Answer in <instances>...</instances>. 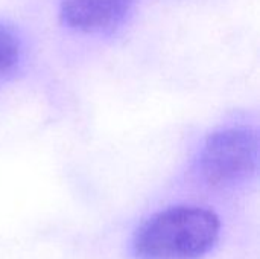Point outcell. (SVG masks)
<instances>
[{
	"instance_id": "obj_1",
	"label": "cell",
	"mask_w": 260,
	"mask_h": 259,
	"mask_svg": "<svg viewBox=\"0 0 260 259\" xmlns=\"http://www.w3.org/2000/svg\"><path fill=\"white\" fill-rule=\"evenodd\" d=\"M221 223L215 212L200 206H174L140 224L133 235L137 259H198L219 240Z\"/></svg>"
},
{
	"instance_id": "obj_2",
	"label": "cell",
	"mask_w": 260,
	"mask_h": 259,
	"mask_svg": "<svg viewBox=\"0 0 260 259\" xmlns=\"http://www.w3.org/2000/svg\"><path fill=\"white\" fill-rule=\"evenodd\" d=\"M257 134L247 128H227L213 133L204 143L198 169L213 188H236L257 171Z\"/></svg>"
},
{
	"instance_id": "obj_3",
	"label": "cell",
	"mask_w": 260,
	"mask_h": 259,
	"mask_svg": "<svg viewBox=\"0 0 260 259\" xmlns=\"http://www.w3.org/2000/svg\"><path fill=\"white\" fill-rule=\"evenodd\" d=\"M136 0H59V14L70 29L105 34L123 23Z\"/></svg>"
},
{
	"instance_id": "obj_4",
	"label": "cell",
	"mask_w": 260,
	"mask_h": 259,
	"mask_svg": "<svg viewBox=\"0 0 260 259\" xmlns=\"http://www.w3.org/2000/svg\"><path fill=\"white\" fill-rule=\"evenodd\" d=\"M21 58L23 50L18 35L9 26L0 23V84L17 73Z\"/></svg>"
}]
</instances>
